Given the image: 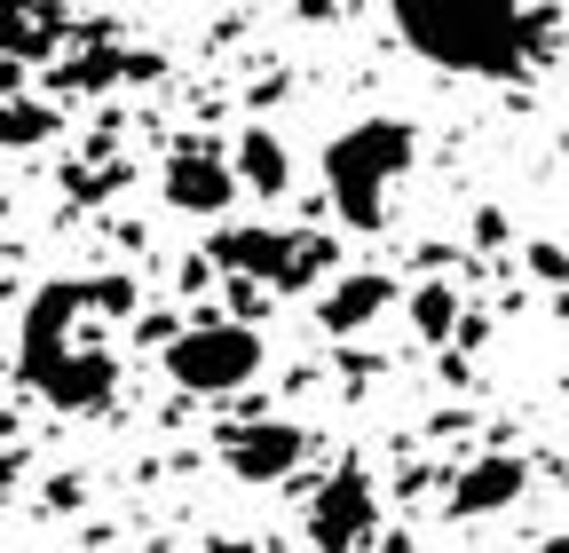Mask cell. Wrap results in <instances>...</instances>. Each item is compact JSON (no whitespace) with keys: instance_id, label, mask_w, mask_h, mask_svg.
I'll list each match as a JSON object with an SVG mask.
<instances>
[{"instance_id":"obj_9","label":"cell","mask_w":569,"mask_h":553,"mask_svg":"<svg viewBox=\"0 0 569 553\" xmlns=\"http://www.w3.org/2000/svg\"><path fill=\"white\" fill-rule=\"evenodd\" d=\"M530 491V466L515 459V451H490V459H475L459 482H451V514L459 522H482V514H498V506H515Z\"/></svg>"},{"instance_id":"obj_5","label":"cell","mask_w":569,"mask_h":553,"mask_svg":"<svg viewBox=\"0 0 569 553\" xmlns=\"http://www.w3.org/2000/svg\"><path fill=\"white\" fill-rule=\"evenodd\" d=\"M206 245H213V261L230 276H261L277 293H301V285H317L332 269V238H309V230H222Z\"/></svg>"},{"instance_id":"obj_1","label":"cell","mask_w":569,"mask_h":553,"mask_svg":"<svg viewBox=\"0 0 569 553\" xmlns=\"http://www.w3.org/2000/svg\"><path fill=\"white\" fill-rule=\"evenodd\" d=\"M88 309L127 316L134 309V276H48L32 293V309H24V332H17V372L56 411H103L119 395V364L103 349H71V324Z\"/></svg>"},{"instance_id":"obj_7","label":"cell","mask_w":569,"mask_h":553,"mask_svg":"<svg viewBox=\"0 0 569 553\" xmlns=\"http://www.w3.org/2000/svg\"><path fill=\"white\" fill-rule=\"evenodd\" d=\"M222 459L238 482H284L301 459H309V428L293 420H253V428H230L222 435Z\"/></svg>"},{"instance_id":"obj_11","label":"cell","mask_w":569,"mask_h":553,"mask_svg":"<svg viewBox=\"0 0 569 553\" xmlns=\"http://www.w3.org/2000/svg\"><path fill=\"white\" fill-rule=\"evenodd\" d=\"M238 174H246L253 198H284V182H293V159H284V143H277L269 127H246V134H238Z\"/></svg>"},{"instance_id":"obj_3","label":"cell","mask_w":569,"mask_h":553,"mask_svg":"<svg viewBox=\"0 0 569 553\" xmlns=\"http://www.w3.org/2000/svg\"><path fill=\"white\" fill-rule=\"evenodd\" d=\"M419 134L403 119H356L340 143L325 151V198L340 205L348 230H380L388 222V190L411 174Z\"/></svg>"},{"instance_id":"obj_14","label":"cell","mask_w":569,"mask_h":553,"mask_svg":"<svg viewBox=\"0 0 569 553\" xmlns=\"http://www.w3.org/2000/svg\"><path fill=\"white\" fill-rule=\"evenodd\" d=\"M530 269L546 276V285H561V276H569V253H561V245H546V238H530Z\"/></svg>"},{"instance_id":"obj_12","label":"cell","mask_w":569,"mask_h":553,"mask_svg":"<svg viewBox=\"0 0 569 553\" xmlns=\"http://www.w3.org/2000/svg\"><path fill=\"white\" fill-rule=\"evenodd\" d=\"M411 324H419V340H459L467 309H459L451 285H419V293H411Z\"/></svg>"},{"instance_id":"obj_4","label":"cell","mask_w":569,"mask_h":553,"mask_svg":"<svg viewBox=\"0 0 569 553\" xmlns=\"http://www.w3.org/2000/svg\"><path fill=\"white\" fill-rule=\"evenodd\" d=\"M261 372V332L253 324H190L167 340V380L182 395H238Z\"/></svg>"},{"instance_id":"obj_10","label":"cell","mask_w":569,"mask_h":553,"mask_svg":"<svg viewBox=\"0 0 569 553\" xmlns=\"http://www.w3.org/2000/svg\"><path fill=\"white\" fill-rule=\"evenodd\" d=\"M396 301V276H380V269H348V276H332V285H325V301H317V324L325 332H365L380 309Z\"/></svg>"},{"instance_id":"obj_16","label":"cell","mask_w":569,"mask_h":553,"mask_svg":"<svg viewBox=\"0 0 569 553\" xmlns=\"http://www.w3.org/2000/svg\"><path fill=\"white\" fill-rule=\"evenodd\" d=\"M546 553H569V537H546Z\"/></svg>"},{"instance_id":"obj_2","label":"cell","mask_w":569,"mask_h":553,"mask_svg":"<svg viewBox=\"0 0 569 553\" xmlns=\"http://www.w3.org/2000/svg\"><path fill=\"white\" fill-rule=\"evenodd\" d=\"M388 9L427 63L467 80H515L546 40V17H522V0H388Z\"/></svg>"},{"instance_id":"obj_8","label":"cell","mask_w":569,"mask_h":553,"mask_svg":"<svg viewBox=\"0 0 569 553\" xmlns=\"http://www.w3.org/2000/svg\"><path fill=\"white\" fill-rule=\"evenodd\" d=\"M238 182H246V174H238V159H213V151H174L159 190H167V205H182V214H206V222H213V214H222V205L238 198Z\"/></svg>"},{"instance_id":"obj_6","label":"cell","mask_w":569,"mask_h":553,"mask_svg":"<svg viewBox=\"0 0 569 553\" xmlns=\"http://www.w3.org/2000/svg\"><path fill=\"white\" fill-rule=\"evenodd\" d=\"M372 522H380L372 474L365 466H340L317 491V506H309V545L317 553H356V545H372Z\"/></svg>"},{"instance_id":"obj_13","label":"cell","mask_w":569,"mask_h":553,"mask_svg":"<svg viewBox=\"0 0 569 553\" xmlns=\"http://www.w3.org/2000/svg\"><path fill=\"white\" fill-rule=\"evenodd\" d=\"M48 127H56V111H40V103H17V111H9V151H24V143H48Z\"/></svg>"},{"instance_id":"obj_15","label":"cell","mask_w":569,"mask_h":553,"mask_svg":"<svg viewBox=\"0 0 569 553\" xmlns=\"http://www.w3.org/2000/svg\"><path fill=\"white\" fill-rule=\"evenodd\" d=\"M475 245H482V253L507 245V214H498V205H482V214H475Z\"/></svg>"}]
</instances>
